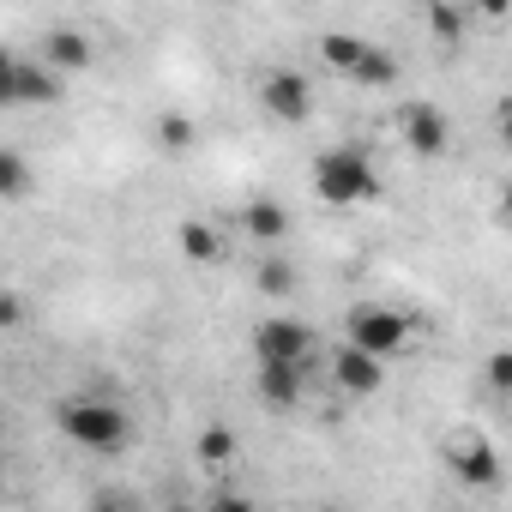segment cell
I'll return each instance as SVG.
<instances>
[{"label": "cell", "mask_w": 512, "mask_h": 512, "mask_svg": "<svg viewBox=\"0 0 512 512\" xmlns=\"http://www.w3.org/2000/svg\"><path fill=\"white\" fill-rule=\"evenodd\" d=\"M55 428L79 446V452H121L127 440H133V416L115 404V398H103V392H79V398H67L61 410H55Z\"/></svg>", "instance_id": "6da1fadb"}, {"label": "cell", "mask_w": 512, "mask_h": 512, "mask_svg": "<svg viewBox=\"0 0 512 512\" xmlns=\"http://www.w3.org/2000/svg\"><path fill=\"white\" fill-rule=\"evenodd\" d=\"M314 193L326 205H374L380 199V169L362 145H332L314 157Z\"/></svg>", "instance_id": "7a4b0ae2"}, {"label": "cell", "mask_w": 512, "mask_h": 512, "mask_svg": "<svg viewBox=\"0 0 512 512\" xmlns=\"http://www.w3.org/2000/svg\"><path fill=\"white\" fill-rule=\"evenodd\" d=\"M410 314H398V308H386V302H362L350 320H344V344L350 350H362V356H374V362H392L404 344H410Z\"/></svg>", "instance_id": "3957f363"}, {"label": "cell", "mask_w": 512, "mask_h": 512, "mask_svg": "<svg viewBox=\"0 0 512 512\" xmlns=\"http://www.w3.org/2000/svg\"><path fill=\"white\" fill-rule=\"evenodd\" d=\"M61 97V73L31 55H0V103L7 109H43Z\"/></svg>", "instance_id": "277c9868"}, {"label": "cell", "mask_w": 512, "mask_h": 512, "mask_svg": "<svg viewBox=\"0 0 512 512\" xmlns=\"http://www.w3.org/2000/svg\"><path fill=\"white\" fill-rule=\"evenodd\" d=\"M446 464H452V476L464 482V488H500L506 482V458H500V446L488 440V434H452V446H446Z\"/></svg>", "instance_id": "5b68a950"}, {"label": "cell", "mask_w": 512, "mask_h": 512, "mask_svg": "<svg viewBox=\"0 0 512 512\" xmlns=\"http://www.w3.org/2000/svg\"><path fill=\"white\" fill-rule=\"evenodd\" d=\"M260 109H266L272 121H284V127H302V121L314 115V85H308V73L272 67V73L260 79Z\"/></svg>", "instance_id": "8992f818"}, {"label": "cell", "mask_w": 512, "mask_h": 512, "mask_svg": "<svg viewBox=\"0 0 512 512\" xmlns=\"http://www.w3.org/2000/svg\"><path fill=\"white\" fill-rule=\"evenodd\" d=\"M308 350H314V326L308 320L272 314V320L253 326V356H260V362H296V368H308Z\"/></svg>", "instance_id": "52a82bcc"}, {"label": "cell", "mask_w": 512, "mask_h": 512, "mask_svg": "<svg viewBox=\"0 0 512 512\" xmlns=\"http://www.w3.org/2000/svg\"><path fill=\"white\" fill-rule=\"evenodd\" d=\"M398 139H404L410 157H440L452 145V121L434 103H404L398 109Z\"/></svg>", "instance_id": "ba28073f"}, {"label": "cell", "mask_w": 512, "mask_h": 512, "mask_svg": "<svg viewBox=\"0 0 512 512\" xmlns=\"http://www.w3.org/2000/svg\"><path fill=\"white\" fill-rule=\"evenodd\" d=\"M253 392H260L266 410H296L302 392H308V368H296V362H260V368H253Z\"/></svg>", "instance_id": "9c48e42d"}, {"label": "cell", "mask_w": 512, "mask_h": 512, "mask_svg": "<svg viewBox=\"0 0 512 512\" xmlns=\"http://www.w3.org/2000/svg\"><path fill=\"white\" fill-rule=\"evenodd\" d=\"M332 380H338L350 398H374V392L386 386V362H374V356H362V350L344 344V350L332 356Z\"/></svg>", "instance_id": "30bf717a"}, {"label": "cell", "mask_w": 512, "mask_h": 512, "mask_svg": "<svg viewBox=\"0 0 512 512\" xmlns=\"http://www.w3.org/2000/svg\"><path fill=\"white\" fill-rule=\"evenodd\" d=\"M241 235L260 241V247H278V241H290V211L278 199H247L241 205Z\"/></svg>", "instance_id": "8fae6325"}, {"label": "cell", "mask_w": 512, "mask_h": 512, "mask_svg": "<svg viewBox=\"0 0 512 512\" xmlns=\"http://www.w3.org/2000/svg\"><path fill=\"white\" fill-rule=\"evenodd\" d=\"M37 61H49L55 73H85V67H91V37L73 31V25H55V31L43 37V55H37Z\"/></svg>", "instance_id": "7c38bea8"}, {"label": "cell", "mask_w": 512, "mask_h": 512, "mask_svg": "<svg viewBox=\"0 0 512 512\" xmlns=\"http://www.w3.org/2000/svg\"><path fill=\"white\" fill-rule=\"evenodd\" d=\"M175 247H181V260H193V266H217L223 260V235L211 223H199V217H187L175 229Z\"/></svg>", "instance_id": "4fadbf2b"}, {"label": "cell", "mask_w": 512, "mask_h": 512, "mask_svg": "<svg viewBox=\"0 0 512 512\" xmlns=\"http://www.w3.org/2000/svg\"><path fill=\"white\" fill-rule=\"evenodd\" d=\"M368 49H374V43H368V37H350V31H326V37H320V61H326L332 73H344V79H356V67H362Z\"/></svg>", "instance_id": "5bb4252c"}, {"label": "cell", "mask_w": 512, "mask_h": 512, "mask_svg": "<svg viewBox=\"0 0 512 512\" xmlns=\"http://www.w3.org/2000/svg\"><path fill=\"white\" fill-rule=\"evenodd\" d=\"M193 452H199V464H205V470H223V464L241 452V440H235V428H229V422H211V428H199Z\"/></svg>", "instance_id": "9a60e30c"}, {"label": "cell", "mask_w": 512, "mask_h": 512, "mask_svg": "<svg viewBox=\"0 0 512 512\" xmlns=\"http://www.w3.org/2000/svg\"><path fill=\"white\" fill-rule=\"evenodd\" d=\"M350 85H362V91H392L398 85V55H386L380 43L362 55V67H356V79Z\"/></svg>", "instance_id": "2e32d148"}, {"label": "cell", "mask_w": 512, "mask_h": 512, "mask_svg": "<svg viewBox=\"0 0 512 512\" xmlns=\"http://www.w3.org/2000/svg\"><path fill=\"white\" fill-rule=\"evenodd\" d=\"M253 284H260V296H296V284H302V272L284 260V253H272V260L253 272Z\"/></svg>", "instance_id": "e0dca14e"}, {"label": "cell", "mask_w": 512, "mask_h": 512, "mask_svg": "<svg viewBox=\"0 0 512 512\" xmlns=\"http://www.w3.org/2000/svg\"><path fill=\"white\" fill-rule=\"evenodd\" d=\"M422 25H428V37H434V43H446V49L464 37V13L452 7V0H434V7L422 13Z\"/></svg>", "instance_id": "ac0fdd59"}, {"label": "cell", "mask_w": 512, "mask_h": 512, "mask_svg": "<svg viewBox=\"0 0 512 512\" xmlns=\"http://www.w3.org/2000/svg\"><path fill=\"white\" fill-rule=\"evenodd\" d=\"M193 139H199V127H193L187 115H163V121H157V145H163L169 157H181Z\"/></svg>", "instance_id": "d6986e66"}, {"label": "cell", "mask_w": 512, "mask_h": 512, "mask_svg": "<svg viewBox=\"0 0 512 512\" xmlns=\"http://www.w3.org/2000/svg\"><path fill=\"white\" fill-rule=\"evenodd\" d=\"M0 193H7V199H25L31 193V169H25L19 151H0Z\"/></svg>", "instance_id": "ffe728a7"}, {"label": "cell", "mask_w": 512, "mask_h": 512, "mask_svg": "<svg viewBox=\"0 0 512 512\" xmlns=\"http://www.w3.org/2000/svg\"><path fill=\"white\" fill-rule=\"evenodd\" d=\"M482 386L500 392V398H512V350H494V356L482 362Z\"/></svg>", "instance_id": "44dd1931"}, {"label": "cell", "mask_w": 512, "mask_h": 512, "mask_svg": "<svg viewBox=\"0 0 512 512\" xmlns=\"http://www.w3.org/2000/svg\"><path fill=\"white\" fill-rule=\"evenodd\" d=\"M85 512H139V506H133L127 494H115V488H103V494H91V506H85Z\"/></svg>", "instance_id": "7402d4cb"}, {"label": "cell", "mask_w": 512, "mask_h": 512, "mask_svg": "<svg viewBox=\"0 0 512 512\" xmlns=\"http://www.w3.org/2000/svg\"><path fill=\"white\" fill-rule=\"evenodd\" d=\"M211 512H260V506H253L247 494H235V488H223V494L211 500Z\"/></svg>", "instance_id": "603a6c76"}, {"label": "cell", "mask_w": 512, "mask_h": 512, "mask_svg": "<svg viewBox=\"0 0 512 512\" xmlns=\"http://www.w3.org/2000/svg\"><path fill=\"white\" fill-rule=\"evenodd\" d=\"M494 127H500V145L512 151V97H500V109H494Z\"/></svg>", "instance_id": "cb8c5ba5"}, {"label": "cell", "mask_w": 512, "mask_h": 512, "mask_svg": "<svg viewBox=\"0 0 512 512\" xmlns=\"http://www.w3.org/2000/svg\"><path fill=\"white\" fill-rule=\"evenodd\" d=\"M500 217H506V223H512V181H506V187H500Z\"/></svg>", "instance_id": "d4e9b609"}, {"label": "cell", "mask_w": 512, "mask_h": 512, "mask_svg": "<svg viewBox=\"0 0 512 512\" xmlns=\"http://www.w3.org/2000/svg\"><path fill=\"white\" fill-rule=\"evenodd\" d=\"M163 512H193V506H187V500H175V506H163Z\"/></svg>", "instance_id": "484cf974"}, {"label": "cell", "mask_w": 512, "mask_h": 512, "mask_svg": "<svg viewBox=\"0 0 512 512\" xmlns=\"http://www.w3.org/2000/svg\"><path fill=\"white\" fill-rule=\"evenodd\" d=\"M314 512H338V506H314Z\"/></svg>", "instance_id": "4316f807"}]
</instances>
